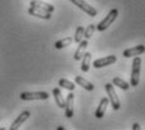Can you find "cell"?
<instances>
[{
  "instance_id": "obj_1",
  "label": "cell",
  "mask_w": 145,
  "mask_h": 130,
  "mask_svg": "<svg viewBox=\"0 0 145 130\" xmlns=\"http://www.w3.org/2000/svg\"><path fill=\"white\" fill-rule=\"evenodd\" d=\"M131 77H130V85L133 87L138 86L139 80H140V71H141V58L135 56L131 65Z\"/></svg>"
},
{
  "instance_id": "obj_2",
  "label": "cell",
  "mask_w": 145,
  "mask_h": 130,
  "mask_svg": "<svg viewBox=\"0 0 145 130\" xmlns=\"http://www.w3.org/2000/svg\"><path fill=\"white\" fill-rule=\"evenodd\" d=\"M118 15H119V10H118V9H112V10H110V13H108V14L106 15L101 22H100L99 25H96V29H97V30H100V32H104V30H106V29L108 28V27L111 25V24L114 23V22L116 20Z\"/></svg>"
},
{
  "instance_id": "obj_3",
  "label": "cell",
  "mask_w": 145,
  "mask_h": 130,
  "mask_svg": "<svg viewBox=\"0 0 145 130\" xmlns=\"http://www.w3.org/2000/svg\"><path fill=\"white\" fill-rule=\"evenodd\" d=\"M105 90H106L107 96H108L107 97L108 102H111V105H112V109L114 110H119L120 107H121V105H120V100L118 97V93H116L114 85L112 84H106L105 85Z\"/></svg>"
},
{
  "instance_id": "obj_4",
  "label": "cell",
  "mask_w": 145,
  "mask_h": 130,
  "mask_svg": "<svg viewBox=\"0 0 145 130\" xmlns=\"http://www.w3.org/2000/svg\"><path fill=\"white\" fill-rule=\"evenodd\" d=\"M49 95L44 91H38V92H22L20 99L25 101H33V100H47Z\"/></svg>"
},
{
  "instance_id": "obj_5",
  "label": "cell",
  "mask_w": 145,
  "mask_h": 130,
  "mask_svg": "<svg viewBox=\"0 0 145 130\" xmlns=\"http://www.w3.org/2000/svg\"><path fill=\"white\" fill-rule=\"evenodd\" d=\"M71 1L73 3L76 7H78L81 10H83L86 14H88L90 16H96L97 15V10L95 9L93 7H91L88 3H86L85 0H71Z\"/></svg>"
},
{
  "instance_id": "obj_6",
  "label": "cell",
  "mask_w": 145,
  "mask_h": 130,
  "mask_svg": "<svg viewBox=\"0 0 145 130\" xmlns=\"http://www.w3.org/2000/svg\"><path fill=\"white\" fill-rule=\"evenodd\" d=\"M73 102H74V95L73 92H69L65 100V111L66 118H73Z\"/></svg>"
},
{
  "instance_id": "obj_7",
  "label": "cell",
  "mask_w": 145,
  "mask_h": 130,
  "mask_svg": "<svg viewBox=\"0 0 145 130\" xmlns=\"http://www.w3.org/2000/svg\"><path fill=\"white\" fill-rule=\"evenodd\" d=\"M116 56H107V57H104V58H99V59L93 61V67L95 68H102V67H106V66H110L112 63L116 62Z\"/></svg>"
},
{
  "instance_id": "obj_8",
  "label": "cell",
  "mask_w": 145,
  "mask_h": 130,
  "mask_svg": "<svg viewBox=\"0 0 145 130\" xmlns=\"http://www.w3.org/2000/svg\"><path fill=\"white\" fill-rule=\"evenodd\" d=\"M145 51V47L144 44H139L136 47H133V48H129V49H125L122 52V56L125 58H130V57H135V56H140L143 54Z\"/></svg>"
},
{
  "instance_id": "obj_9",
  "label": "cell",
  "mask_w": 145,
  "mask_h": 130,
  "mask_svg": "<svg viewBox=\"0 0 145 130\" xmlns=\"http://www.w3.org/2000/svg\"><path fill=\"white\" fill-rule=\"evenodd\" d=\"M28 13H29L32 16H37V18L46 19V20H49V19L52 18L51 13L46 12V10H42L39 8H34V7H30L29 9H28Z\"/></svg>"
},
{
  "instance_id": "obj_10",
  "label": "cell",
  "mask_w": 145,
  "mask_h": 130,
  "mask_svg": "<svg viewBox=\"0 0 145 130\" xmlns=\"http://www.w3.org/2000/svg\"><path fill=\"white\" fill-rule=\"evenodd\" d=\"M30 7L39 8V9H42V10H46V12L51 13V14L54 12V7H53V5L48 4V3L42 1V0H30Z\"/></svg>"
},
{
  "instance_id": "obj_11",
  "label": "cell",
  "mask_w": 145,
  "mask_h": 130,
  "mask_svg": "<svg viewBox=\"0 0 145 130\" xmlns=\"http://www.w3.org/2000/svg\"><path fill=\"white\" fill-rule=\"evenodd\" d=\"M29 116H30V111H23L20 115L18 116V118L15 119V120L13 121V124L10 125L9 129H10V130H16V129H19V128L22 126V124H23L24 121H25L27 119L29 118Z\"/></svg>"
},
{
  "instance_id": "obj_12",
  "label": "cell",
  "mask_w": 145,
  "mask_h": 130,
  "mask_svg": "<svg viewBox=\"0 0 145 130\" xmlns=\"http://www.w3.org/2000/svg\"><path fill=\"white\" fill-rule=\"evenodd\" d=\"M88 46V39H82L81 42L78 43V47H77L76 52H74L73 57H74V61H81V58H82L83 53H85L86 48H87Z\"/></svg>"
},
{
  "instance_id": "obj_13",
  "label": "cell",
  "mask_w": 145,
  "mask_h": 130,
  "mask_svg": "<svg viewBox=\"0 0 145 130\" xmlns=\"http://www.w3.org/2000/svg\"><path fill=\"white\" fill-rule=\"evenodd\" d=\"M107 105H108V99L107 97L101 99V101H100V104H99V107H97L96 112H95V118H97V119L104 118L106 109H107Z\"/></svg>"
},
{
  "instance_id": "obj_14",
  "label": "cell",
  "mask_w": 145,
  "mask_h": 130,
  "mask_svg": "<svg viewBox=\"0 0 145 130\" xmlns=\"http://www.w3.org/2000/svg\"><path fill=\"white\" fill-rule=\"evenodd\" d=\"M74 81H76V84H78L81 87H83L85 90H87V91H93V84H91L90 81H87V80H85L83 77H81V76H76L74 77Z\"/></svg>"
},
{
  "instance_id": "obj_15",
  "label": "cell",
  "mask_w": 145,
  "mask_h": 130,
  "mask_svg": "<svg viewBox=\"0 0 145 130\" xmlns=\"http://www.w3.org/2000/svg\"><path fill=\"white\" fill-rule=\"evenodd\" d=\"M81 59H82V63H81V70H82L83 72H88V70H90V65H91V53L85 52Z\"/></svg>"
},
{
  "instance_id": "obj_16",
  "label": "cell",
  "mask_w": 145,
  "mask_h": 130,
  "mask_svg": "<svg viewBox=\"0 0 145 130\" xmlns=\"http://www.w3.org/2000/svg\"><path fill=\"white\" fill-rule=\"evenodd\" d=\"M53 97H54L56 100V104H57L58 107H61V109H63L65 107V99H63L62 96V92H61L59 88H53Z\"/></svg>"
},
{
  "instance_id": "obj_17",
  "label": "cell",
  "mask_w": 145,
  "mask_h": 130,
  "mask_svg": "<svg viewBox=\"0 0 145 130\" xmlns=\"http://www.w3.org/2000/svg\"><path fill=\"white\" fill-rule=\"evenodd\" d=\"M72 42H73V38L72 37H66V38H63V39L57 41L56 44H54V47H56V49H63V48H66V47H68Z\"/></svg>"
},
{
  "instance_id": "obj_18",
  "label": "cell",
  "mask_w": 145,
  "mask_h": 130,
  "mask_svg": "<svg viewBox=\"0 0 145 130\" xmlns=\"http://www.w3.org/2000/svg\"><path fill=\"white\" fill-rule=\"evenodd\" d=\"M112 85H115V86H118V87L121 88V90H125V91L130 88V85L127 84L126 81H124L122 78H120V77H114Z\"/></svg>"
},
{
  "instance_id": "obj_19",
  "label": "cell",
  "mask_w": 145,
  "mask_h": 130,
  "mask_svg": "<svg viewBox=\"0 0 145 130\" xmlns=\"http://www.w3.org/2000/svg\"><path fill=\"white\" fill-rule=\"evenodd\" d=\"M58 85H59L61 87L67 88V90H69V91H73L74 88H76V85H74L72 81L67 80V78H61L59 81H58Z\"/></svg>"
},
{
  "instance_id": "obj_20",
  "label": "cell",
  "mask_w": 145,
  "mask_h": 130,
  "mask_svg": "<svg viewBox=\"0 0 145 130\" xmlns=\"http://www.w3.org/2000/svg\"><path fill=\"white\" fill-rule=\"evenodd\" d=\"M83 32H85V28H83V27H77L76 33H74V37H73L74 43H80L81 41L83 39Z\"/></svg>"
},
{
  "instance_id": "obj_21",
  "label": "cell",
  "mask_w": 145,
  "mask_h": 130,
  "mask_svg": "<svg viewBox=\"0 0 145 130\" xmlns=\"http://www.w3.org/2000/svg\"><path fill=\"white\" fill-rule=\"evenodd\" d=\"M95 30H96V25H95V24H90V25L85 29V32H83V38H85V39H90L93 35Z\"/></svg>"
},
{
  "instance_id": "obj_22",
  "label": "cell",
  "mask_w": 145,
  "mask_h": 130,
  "mask_svg": "<svg viewBox=\"0 0 145 130\" xmlns=\"http://www.w3.org/2000/svg\"><path fill=\"white\" fill-rule=\"evenodd\" d=\"M139 129H140L139 124H133V130H139Z\"/></svg>"
},
{
  "instance_id": "obj_23",
  "label": "cell",
  "mask_w": 145,
  "mask_h": 130,
  "mask_svg": "<svg viewBox=\"0 0 145 130\" xmlns=\"http://www.w3.org/2000/svg\"><path fill=\"white\" fill-rule=\"evenodd\" d=\"M57 129H58V130H65V128H63V126H58Z\"/></svg>"
}]
</instances>
